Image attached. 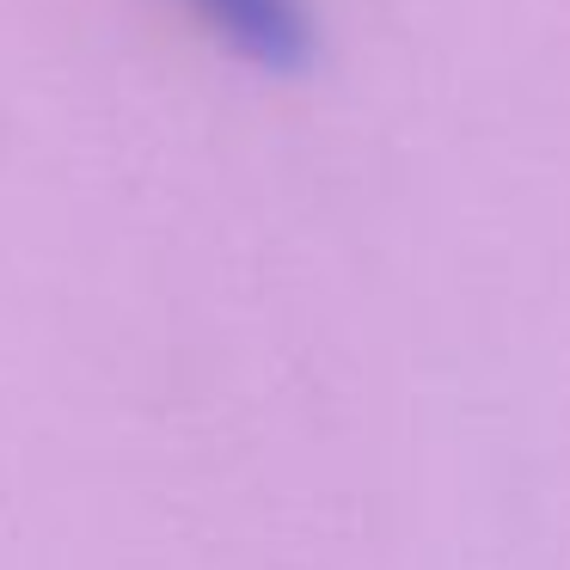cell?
<instances>
[{
	"instance_id": "6da1fadb",
	"label": "cell",
	"mask_w": 570,
	"mask_h": 570,
	"mask_svg": "<svg viewBox=\"0 0 570 570\" xmlns=\"http://www.w3.org/2000/svg\"><path fill=\"white\" fill-rule=\"evenodd\" d=\"M185 7L258 68H301L313 50L301 0H185Z\"/></svg>"
}]
</instances>
